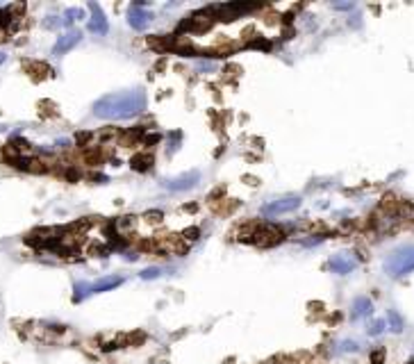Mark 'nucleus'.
<instances>
[{
  "instance_id": "nucleus-24",
  "label": "nucleus",
  "mask_w": 414,
  "mask_h": 364,
  "mask_svg": "<svg viewBox=\"0 0 414 364\" xmlns=\"http://www.w3.org/2000/svg\"><path fill=\"white\" fill-rule=\"evenodd\" d=\"M5 59H7V55H5V53H0V64L5 62Z\"/></svg>"
},
{
  "instance_id": "nucleus-9",
  "label": "nucleus",
  "mask_w": 414,
  "mask_h": 364,
  "mask_svg": "<svg viewBox=\"0 0 414 364\" xmlns=\"http://www.w3.org/2000/svg\"><path fill=\"white\" fill-rule=\"evenodd\" d=\"M351 309H353L351 312L353 319H366V316L373 314V303H371V298H366V296H358V298L353 301Z\"/></svg>"
},
{
  "instance_id": "nucleus-18",
  "label": "nucleus",
  "mask_w": 414,
  "mask_h": 364,
  "mask_svg": "<svg viewBox=\"0 0 414 364\" xmlns=\"http://www.w3.org/2000/svg\"><path fill=\"white\" fill-rule=\"evenodd\" d=\"M251 48H260V50H271V41L269 39H255V41L248 43Z\"/></svg>"
},
{
  "instance_id": "nucleus-16",
  "label": "nucleus",
  "mask_w": 414,
  "mask_h": 364,
  "mask_svg": "<svg viewBox=\"0 0 414 364\" xmlns=\"http://www.w3.org/2000/svg\"><path fill=\"white\" fill-rule=\"evenodd\" d=\"M339 350H342V353H358V350H360V344H358V342H353V339H344V342L339 344Z\"/></svg>"
},
{
  "instance_id": "nucleus-14",
  "label": "nucleus",
  "mask_w": 414,
  "mask_h": 364,
  "mask_svg": "<svg viewBox=\"0 0 414 364\" xmlns=\"http://www.w3.org/2000/svg\"><path fill=\"white\" fill-rule=\"evenodd\" d=\"M80 18H85V12L80 7H71V9H66V14H64V23H66V25H71L73 21H80Z\"/></svg>"
},
{
  "instance_id": "nucleus-21",
  "label": "nucleus",
  "mask_w": 414,
  "mask_h": 364,
  "mask_svg": "<svg viewBox=\"0 0 414 364\" xmlns=\"http://www.w3.org/2000/svg\"><path fill=\"white\" fill-rule=\"evenodd\" d=\"M335 9H353V2H335Z\"/></svg>"
},
{
  "instance_id": "nucleus-10",
  "label": "nucleus",
  "mask_w": 414,
  "mask_h": 364,
  "mask_svg": "<svg viewBox=\"0 0 414 364\" xmlns=\"http://www.w3.org/2000/svg\"><path fill=\"white\" fill-rule=\"evenodd\" d=\"M119 285H123V278L121 275H112V278H100L98 282L91 285V294H103V291H112Z\"/></svg>"
},
{
  "instance_id": "nucleus-15",
  "label": "nucleus",
  "mask_w": 414,
  "mask_h": 364,
  "mask_svg": "<svg viewBox=\"0 0 414 364\" xmlns=\"http://www.w3.org/2000/svg\"><path fill=\"white\" fill-rule=\"evenodd\" d=\"M162 273H164V269H160V266H148V269H144L139 273V278L141 280H155V278H160Z\"/></svg>"
},
{
  "instance_id": "nucleus-2",
  "label": "nucleus",
  "mask_w": 414,
  "mask_h": 364,
  "mask_svg": "<svg viewBox=\"0 0 414 364\" xmlns=\"http://www.w3.org/2000/svg\"><path fill=\"white\" fill-rule=\"evenodd\" d=\"M414 271V244L398 246L396 251H392L385 259V273L389 278H400Z\"/></svg>"
},
{
  "instance_id": "nucleus-8",
  "label": "nucleus",
  "mask_w": 414,
  "mask_h": 364,
  "mask_svg": "<svg viewBox=\"0 0 414 364\" xmlns=\"http://www.w3.org/2000/svg\"><path fill=\"white\" fill-rule=\"evenodd\" d=\"M82 39V32L80 30H69L66 35H62L57 39L55 48H53V55H64V53H69L71 48H75L77 43Z\"/></svg>"
},
{
  "instance_id": "nucleus-6",
  "label": "nucleus",
  "mask_w": 414,
  "mask_h": 364,
  "mask_svg": "<svg viewBox=\"0 0 414 364\" xmlns=\"http://www.w3.org/2000/svg\"><path fill=\"white\" fill-rule=\"evenodd\" d=\"M355 259L351 257V253H337V255H332L328 262V269L332 273H339V275H348V273L355 269Z\"/></svg>"
},
{
  "instance_id": "nucleus-22",
  "label": "nucleus",
  "mask_w": 414,
  "mask_h": 364,
  "mask_svg": "<svg viewBox=\"0 0 414 364\" xmlns=\"http://www.w3.org/2000/svg\"><path fill=\"white\" fill-rule=\"evenodd\" d=\"M57 25H59V21L55 16H50V21H46V28H57Z\"/></svg>"
},
{
  "instance_id": "nucleus-13",
  "label": "nucleus",
  "mask_w": 414,
  "mask_h": 364,
  "mask_svg": "<svg viewBox=\"0 0 414 364\" xmlns=\"http://www.w3.org/2000/svg\"><path fill=\"white\" fill-rule=\"evenodd\" d=\"M387 321H389V328H392L394 332H400V330H403V319H400V314L396 309H389V312H387Z\"/></svg>"
},
{
  "instance_id": "nucleus-5",
  "label": "nucleus",
  "mask_w": 414,
  "mask_h": 364,
  "mask_svg": "<svg viewBox=\"0 0 414 364\" xmlns=\"http://www.w3.org/2000/svg\"><path fill=\"white\" fill-rule=\"evenodd\" d=\"M150 21H153V14L146 9V5H132V7L127 9V23H130V28L137 30V32H141V30H146L148 25H150Z\"/></svg>"
},
{
  "instance_id": "nucleus-19",
  "label": "nucleus",
  "mask_w": 414,
  "mask_h": 364,
  "mask_svg": "<svg viewBox=\"0 0 414 364\" xmlns=\"http://www.w3.org/2000/svg\"><path fill=\"white\" fill-rule=\"evenodd\" d=\"M196 69L200 71V73H207V71H214V69H216V64H214V62H198V64H196Z\"/></svg>"
},
{
  "instance_id": "nucleus-1",
  "label": "nucleus",
  "mask_w": 414,
  "mask_h": 364,
  "mask_svg": "<svg viewBox=\"0 0 414 364\" xmlns=\"http://www.w3.org/2000/svg\"><path fill=\"white\" fill-rule=\"evenodd\" d=\"M146 93L141 89L116 91V93H107L93 103V116L105 121H126L141 114L146 109Z\"/></svg>"
},
{
  "instance_id": "nucleus-3",
  "label": "nucleus",
  "mask_w": 414,
  "mask_h": 364,
  "mask_svg": "<svg viewBox=\"0 0 414 364\" xmlns=\"http://www.w3.org/2000/svg\"><path fill=\"white\" fill-rule=\"evenodd\" d=\"M301 207V196L296 194H289V196L275 198L271 203H267L262 207V217H280V214H287V212H294Z\"/></svg>"
},
{
  "instance_id": "nucleus-23",
  "label": "nucleus",
  "mask_w": 414,
  "mask_h": 364,
  "mask_svg": "<svg viewBox=\"0 0 414 364\" xmlns=\"http://www.w3.org/2000/svg\"><path fill=\"white\" fill-rule=\"evenodd\" d=\"M123 257H126L127 262H134V259H137V255H134V253H126V255H123Z\"/></svg>"
},
{
  "instance_id": "nucleus-20",
  "label": "nucleus",
  "mask_w": 414,
  "mask_h": 364,
  "mask_svg": "<svg viewBox=\"0 0 414 364\" xmlns=\"http://www.w3.org/2000/svg\"><path fill=\"white\" fill-rule=\"evenodd\" d=\"M323 241V237H314V239H303L301 244L303 246H316V244H321Z\"/></svg>"
},
{
  "instance_id": "nucleus-11",
  "label": "nucleus",
  "mask_w": 414,
  "mask_h": 364,
  "mask_svg": "<svg viewBox=\"0 0 414 364\" xmlns=\"http://www.w3.org/2000/svg\"><path fill=\"white\" fill-rule=\"evenodd\" d=\"M75 294H73V301L75 303H80V301H85L87 296H91V285H87V282H75Z\"/></svg>"
},
{
  "instance_id": "nucleus-7",
  "label": "nucleus",
  "mask_w": 414,
  "mask_h": 364,
  "mask_svg": "<svg viewBox=\"0 0 414 364\" xmlns=\"http://www.w3.org/2000/svg\"><path fill=\"white\" fill-rule=\"evenodd\" d=\"M89 9H91V18L87 23L89 32H93V35H107L109 25H107V18H105V14H103V9H100L96 2H89Z\"/></svg>"
},
{
  "instance_id": "nucleus-4",
  "label": "nucleus",
  "mask_w": 414,
  "mask_h": 364,
  "mask_svg": "<svg viewBox=\"0 0 414 364\" xmlns=\"http://www.w3.org/2000/svg\"><path fill=\"white\" fill-rule=\"evenodd\" d=\"M198 180H200V173H198V171H189V173H182V175H178V178L164 180L162 184H164V189H169V191H189L198 184Z\"/></svg>"
},
{
  "instance_id": "nucleus-12",
  "label": "nucleus",
  "mask_w": 414,
  "mask_h": 364,
  "mask_svg": "<svg viewBox=\"0 0 414 364\" xmlns=\"http://www.w3.org/2000/svg\"><path fill=\"white\" fill-rule=\"evenodd\" d=\"M150 164H153V157L150 155H137L132 160V168L134 171H148L150 168Z\"/></svg>"
},
{
  "instance_id": "nucleus-17",
  "label": "nucleus",
  "mask_w": 414,
  "mask_h": 364,
  "mask_svg": "<svg viewBox=\"0 0 414 364\" xmlns=\"http://www.w3.org/2000/svg\"><path fill=\"white\" fill-rule=\"evenodd\" d=\"M385 326H387V321H385V319H378V321H373L371 326H369V335H371V337L380 335V332L385 330Z\"/></svg>"
}]
</instances>
